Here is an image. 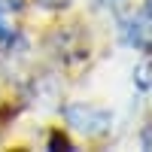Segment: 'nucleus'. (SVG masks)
<instances>
[{
  "label": "nucleus",
  "mask_w": 152,
  "mask_h": 152,
  "mask_svg": "<svg viewBox=\"0 0 152 152\" xmlns=\"http://www.w3.org/2000/svg\"><path fill=\"white\" fill-rule=\"evenodd\" d=\"M43 6H49V9H61V6H67L70 0H40Z\"/></svg>",
  "instance_id": "20e7f679"
},
{
  "label": "nucleus",
  "mask_w": 152,
  "mask_h": 152,
  "mask_svg": "<svg viewBox=\"0 0 152 152\" xmlns=\"http://www.w3.org/2000/svg\"><path fill=\"white\" fill-rule=\"evenodd\" d=\"M122 37H125V43H128V46L149 52V49H152V21H149V15L143 12V15L128 18V21H125V28H122Z\"/></svg>",
  "instance_id": "f257e3e1"
},
{
  "label": "nucleus",
  "mask_w": 152,
  "mask_h": 152,
  "mask_svg": "<svg viewBox=\"0 0 152 152\" xmlns=\"http://www.w3.org/2000/svg\"><path fill=\"white\" fill-rule=\"evenodd\" d=\"M143 146H146V149H152V125L143 131Z\"/></svg>",
  "instance_id": "39448f33"
},
{
  "label": "nucleus",
  "mask_w": 152,
  "mask_h": 152,
  "mask_svg": "<svg viewBox=\"0 0 152 152\" xmlns=\"http://www.w3.org/2000/svg\"><path fill=\"white\" fill-rule=\"evenodd\" d=\"M104 3H116V0H104Z\"/></svg>",
  "instance_id": "0eeeda50"
},
{
  "label": "nucleus",
  "mask_w": 152,
  "mask_h": 152,
  "mask_svg": "<svg viewBox=\"0 0 152 152\" xmlns=\"http://www.w3.org/2000/svg\"><path fill=\"white\" fill-rule=\"evenodd\" d=\"M49 146H52V149H70V140H67V137H61V134H52Z\"/></svg>",
  "instance_id": "7ed1b4c3"
},
{
  "label": "nucleus",
  "mask_w": 152,
  "mask_h": 152,
  "mask_svg": "<svg viewBox=\"0 0 152 152\" xmlns=\"http://www.w3.org/2000/svg\"><path fill=\"white\" fill-rule=\"evenodd\" d=\"M67 116H70V122L76 125L79 131H85V134H104L107 128H110V116L107 113H94V110H82V107H70L67 110Z\"/></svg>",
  "instance_id": "f03ea898"
},
{
  "label": "nucleus",
  "mask_w": 152,
  "mask_h": 152,
  "mask_svg": "<svg viewBox=\"0 0 152 152\" xmlns=\"http://www.w3.org/2000/svg\"><path fill=\"white\" fill-rule=\"evenodd\" d=\"M143 12L149 15V21H152V0H146V9H143Z\"/></svg>",
  "instance_id": "423d86ee"
}]
</instances>
